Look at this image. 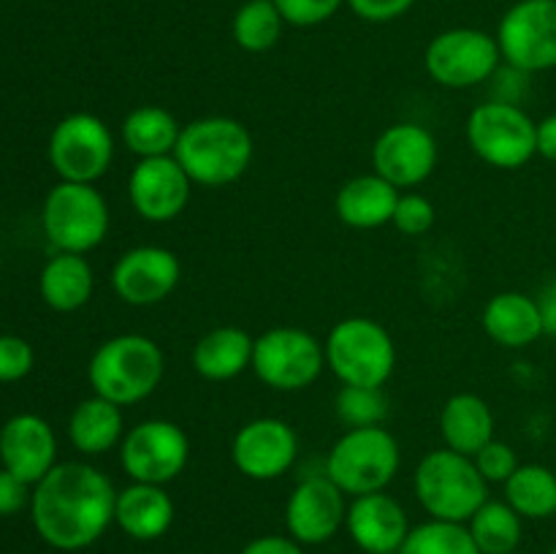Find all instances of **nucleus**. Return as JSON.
<instances>
[{
    "instance_id": "ea45409f",
    "label": "nucleus",
    "mask_w": 556,
    "mask_h": 554,
    "mask_svg": "<svg viewBox=\"0 0 556 554\" xmlns=\"http://www.w3.org/2000/svg\"><path fill=\"white\" fill-rule=\"evenodd\" d=\"M242 554H304V546L291 536H258L244 543Z\"/></svg>"
},
{
    "instance_id": "5701e85b",
    "label": "nucleus",
    "mask_w": 556,
    "mask_h": 554,
    "mask_svg": "<svg viewBox=\"0 0 556 554\" xmlns=\"http://www.w3.org/2000/svg\"><path fill=\"white\" fill-rule=\"evenodd\" d=\"M402 190L394 188L380 174H358L351 177L334 196V212L348 228L372 231L394 221L396 201Z\"/></svg>"
},
{
    "instance_id": "1a4fd4ad",
    "label": "nucleus",
    "mask_w": 556,
    "mask_h": 554,
    "mask_svg": "<svg viewBox=\"0 0 556 554\" xmlns=\"http://www.w3.org/2000/svg\"><path fill=\"white\" fill-rule=\"evenodd\" d=\"M326 367L324 342L299 326H275L255 337L253 373L275 391L309 389Z\"/></svg>"
},
{
    "instance_id": "cd10ccee",
    "label": "nucleus",
    "mask_w": 556,
    "mask_h": 554,
    "mask_svg": "<svg viewBox=\"0 0 556 554\" xmlns=\"http://www.w3.org/2000/svg\"><path fill=\"white\" fill-rule=\"evenodd\" d=\"M119 134H123L125 147L136 158H163L174 155L182 125L168 109L155 106V103H141L125 114Z\"/></svg>"
},
{
    "instance_id": "bb28decb",
    "label": "nucleus",
    "mask_w": 556,
    "mask_h": 554,
    "mask_svg": "<svg viewBox=\"0 0 556 554\" xmlns=\"http://www.w3.org/2000/svg\"><path fill=\"white\" fill-rule=\"evenodd\" d=\"M125 432L128 429H125L123 407L103 396H87L71 411L68 440L79 454L101 456L106 451L119 449Z\"/></svg>"
},
{
    "instance_id": "20e7f679",
    "label": "nucleus",
    "mask_w": 556,
    "mask_h": 554,
    "mask_svg": "<svg viewBox=\"0 0 556 554\" xmlns=\"http://www.w3.org/2000/svg\"><path fill=\"white\" fill-rule=\"evenodd\" d=\"M413 492L429 519L467 525L489 500V483L472 456L443 445L421 456L413 473Z\"/></svg>"
},
{
    "instance_id": "e433bc0d",
    "label": "nucleus",
    "mask_w": 556,
    "mask_h": 554,
    "mask_svg": "<svg viewBox=\"0 0 556 554\" xmlns=\"http://www.w3.org/2000/svg\"><path fill=\"white\" fill-rule=\"evenodd\" d=\"M342 3L345 0H275L286 25L293 27L324 25L342 9Z\"/></svg>"
},
{
    "instance_id": "c756f323",
    "label": "nucleus",
    "mask_w": 556,
    "mask_h": 554,
    "mask_svg": "<svg viewBox=\"0 0 556 554\" xmlns=\"http://www.w3.org/2000/svg\"><path fill=\"white\" fill-rule=\"evenodd\" d=\"M472 541L481 554H510L519 549L525 525L521 516L505 500H486L467 521Z\"/></svg>"
},
{
    "instance_id": "9b49d317",
    "label": "nucleus",
    "mask_w": 556,
    "mask_h": 554,
    "mask_svg": "<svg viewBox=\"0 0 556 554\" xmlns=\"http://www.w3.org/2000/svg\"><path fill=\"white\" fill-rule=\"evenodd\" d=\"M503 65L497 38L478 27H451L438 33L424 52V68L448 90H470V87L492 81Z\"/></svg>"
},
{
    "instance_id": "72a5a7b5",
    "label": "nucleus",
    "mask_w": 556,
    "mask_h": 554,
    "mask_svg": "<svg viewBox=\"0 0 556 554\" xmlns=\"http://www.w3.org/2000/svg\"><path fill=\"white\" fill-rule=\"evenodd\" d=\"M391 226L405 237H424L434 226V204L421 193H402Z\"/></svg>"
},
{
    "instance_id": "f3484780",
    "label": "nucleus",
    "mask_w": 556,
    "mask_h": 554,
    "mask_svg": "<svg viewBox=\"0 0 556 554\" xmlns=\"http://www.w3.org/2000/svg\"><path fill=\"white\" fill-rule=\"evenodd\" d=\"M438 139L418 123H394L375 139L372 168L394 188L410 190L438 168Z\"/></svg>"
},
{
    "instance_id": "58836bf2",
    "label": "nucleus",
    "mask_w": 556,
    "mask_h": 554,
    "mask_svg": "<svg viewBox=\"0 0 556 554\" xmlns=\"http://www.w3.org/2000/svg\"><path fill=\"white\" fill-rule=\"evenodd\" d=\"M33 487L27 481H22L20 476L9 473L5 467H0V516H14L20 514L25 505H30Z\"/></svg>"
},
{
    "instance_id": "393cba45",
    "label": "nucleus",
    "mask_w": 556,
    "mask_h": 554,
    "mask_svg": "<svg viewBox=\"0 0 556 554\" xmlns=\"http://www.w3.org/2000/svg\"><path fill=\"white\" fill-rule=\"evenodd\" d=\"M440 435H443L445 449L476 456L489 440H494L492 405L472 391L448 396L440 411Z\"/></svg>"
},
{
    "instance_id": "a878e982",
    "label": "nucleus",
    "mask_w": 556,
    "mask_h": 554,
    "mask_svg": "<svg viewBox=\"0 0 556 554\" xmlns=\"http://www.w3.org/2000/svg\"><path fill=\"white\" fill-rule=\"evenodd\" d=\"M38 291L54 313H76L96 291V272L79 253H54L38 275Z\"/></svg>"
},
{
    "instance_id": "f704fd0d",
    "label": "nucleus",
    "mask_w": 556,
    "mask_h": 554,
    "mask_svg": "<svg viewBox=\"0 0 556 554\" xmlns=\"http://www.w3.org/2000/svg\"><path fill=\"white\" fill-rule=\"evenodd\" d=\"M472 459H476L478 473L486 478V483H505L516 470H519V465H521L519 454H516L514 445L505 443V440H497V438L489 440V443L483 445V449L478 451Z\"/></svg>"
},
{
    "instance_id": "f8f14e48",
    "label": "nucleus",
    "mask_w": 556,
    "mask_h": 554,
    "mask_svg": "<svg viewBox=\"0 0 556 554\" xmlns=\"http://www.w3.org/2000/svg\"><path fill=\"white\" fill-rule=\"evenodd\" d=\"M119 467L130 481L166 483L177 481L190 462V438L168 418H147L134 424L119 443Z\"/></svg>"
},
{
    "instance_id": "37998d69",
    "label": "nucleus",
    "mask_w": 556,
    "mask_h": 554,
    "mask_svg": "<svg viewBox=\"0 0 556 554\" xmlns=\"http://www.w3.org/2000/svg\"><path fill=\"white\" fill-rule=\"evenodd\" d=\"M510 554H525V552H519V549H516V552H510Z\"/></svg>"
},
{
    "instance_id": "4c0bfd02",
    "label": "nucleus",
    "mask_w": 556,
    "mask_h": 554,
    "mask_svg": "<svg viewBox=\"0 0 556 554\" xmlns=\"http://www.w3.org/2000/svg\"><path fill=\"white\" fill-rule=\"evenodd\" d=\"M353 14L364 22H394L416 5V0H348Z\"/></svg>"
},
{
    "instance_id": "f03ea898",
    "label": "nucleus",
    "mask_w": 556,
    "mask_h": 554,
    "mask_svg": "<svg viewBox=\"0 0 556 554\" xmlns=\"http://www.w3.org/2000/svg\"><path fill=\"white\" fill-rule=\"evenodd\" d=\"M255 155L248 125L226 114H206L182 125L174 158L193 185L226 188L244 177Z\"/></svg>"
},
{
    "instance_id": "f257e3e1",
    "label": "nucleus",
    "mask_w": 556,
    "mask_h": 554,
    "mask_svg": "<svg viewBox=\"0 0 556 554\" xmlns=\"http://www.w3.org/2000/svg\"><path fill=\"white\" fill-rule=\"evenodd\" d=\"M117 489L90 462H58L33 487L30 519L43 543L60 552L92 546L114 525Z\"/></svg>"
},
{
    "instance_id": "7c9ffc66",
    "label": "nucleus",
    "mask_w": 556,
    "mask_h": 554,
    "mask_svg": "<svg viewBox=\"0 0 556 554\" xmlns=\"http://www.w3.org/2000/svg\"><path fill=\"white\" fill-rule=\"evenodd\" d=\"M286 20L277 11L275 0H248L237 9L231 22V36L239 49L250 54L269 52L282 38Z\"/></svg>"
},
{
    "instance_id": "c9c22d12",
    "label": "nucleus",
    "mask_w": 556,
    "mask_h": 554,
    "mask_svg": "<svg viewBox=\"0 0 556 554\" xmlns=\"http://www.w3.org/2000/svg\"><path fill=\"white\" fill-rule=\"evenodd\" d=\"M36 364L33 345L20 335H0V383H16L27 378Z\"/></svg>"
},
{
    "instance_id": "ddd939ff",
    "label": "nucleus",
    "mask_w": 556,
    "mask_h": 554,
    "mask_svg": "<svg viewBox=\"0 0 556 554\" xmlns=\"http://www.w3.org/2000/svg\"><path fill=\"white\" fill-rule=\"evenodd\" d=\"M494 38L505 65L525 74L556 68V0H519L505 11Z\"/></svg>"
},
{
    "instance_id": "4468645a",
    "label": "nucleus",
    "mask_w": 556,
    "mask_h": 554,
    "mask_svg": "<svg viewBox=\"0 0 556 554\" xmlns=\"http://www.w3.org/2000/svg\"><path fill=\"white\" fill-rule=\"evenodd\" d=\"M182 264L163 244H136L112 266V291L130 307H152L177 291Z\"/></svg>"
},
{
    "instance_id": "9d476101",
    "label": "nucleus",
    "mask_w": 556,
    "mask_h": 554,
    "mask_svg": "<svg viewBox=\"0 0 556 554\" xmlns=\"http://www.w3.org/2000/svg\"><path fill=\"white\" fill-rule=\"evenodd\" d=\"M47 155L58 179L96 185L114 161V134L98 114L74 112L52 128Z\"/></svg>"
},
{
    "instance_id": "dca6fc26",
    "label": "nucleus",
    "mask_w": 556,
    "mask_h": 554,
    "mask_svg": "<svg viewBox=\"0 0 556 554\" xmlns=\"http://www.w3.org/2000/svg\"><path fill=\"white\" fill-rule=\"evenodd\" d=\"M348 494L326 473L304 476L286 503L288 536L302 546L331 541L345 527Z\"/></svg>"
},
{
    "instance_id": "2eb2a0df",
    "label": "nucleus",
    "mask_w": 556,
    "mask_h": 554,
    "mask_svg": "<svg viewBox=\"0 0 556 554\" xmlns=\"http://www.w3.org/2000/svg\"><path fill=\"white\" fill-rule=\"evenodd\" d=\"M299 459V435L288 421L261 416L242 424L231 440V462L250 481H275Z\"/></svg>"
},
{
    "instance_id": "79ce46f5",
    "label": "nucleus",
    "mask_w": 556,
    "mask_h": 554,
    "mask_svg": "<svg viewBox=\"0 0 556 554\" xmlns=\"http://www.w3.org/2000/svg\"><path fill=\"white\" fill-rule=\"evenodd\" d=\"M538 155L556 163V114H548L538 123Z\"/></svg>"
},
{
    "instance_id": "412c9836",
    "label": "nucleus",
    "mask_w": 556,
    "mask_h": 554,
    "mask_svg": "<svg viewBox=\"0 0 556 554\" xmlns=\"http://www.w3.org/2000/svg\"><path fill=\"white\" fill-rule=\"evenodd\" d=\"M483 331L500 348H530L546 335L538 299L521 291H500L486 302L481 315Z\"/></svg>"
},
{
    "instance_id": "aec40b11",
    "label": "nucleus",
    "mask_w": 556,
    "mask_h": 554,
    "mask_svg": "<svg viewBox=\"0 0 556 554\" xmlns=\"http://www.w3.org/2000/svg\"><path fill=\"white\" fill-rule=\"evenodd\" d=\"M345 530L364 554H391L400 552L413 527L400 500L389 492H372L348 503Z\"/></svg>"
},
{
    "instance_id": "473e14b6",
    "label": "nucleus",
    "mask_w": 556,
    "mask_h": 554,
    "mask_svg": "<svg viewBox=\"0 0 556 554\" xmlns=\"http://www.w3.org/2000/svg\"><path fill=\"white\" fill-rule=\"evenodd\" d=\"M334 413L340 424L348 429L380 427L389 416V400L383 389H369V386H342L334 396Z\"/></svg>"
},
{
    "instance_id": "6e6552de",
    "label": "nucleus",
    "mask_w": 556,
    "mask_h": 554,
    "mask_svg": "<svg viewBox=\"0 0 556 554\" xmlns=\"http://www.w3.org/2000/svg\"><path fill=\"white\" fill-rule=\"evenodd\" d=\"M109 223V204L96 185L60 179L43 199L41 228L58 253L87 255L106 239Z\"/></svg>"
},
{
    "instance_id": "a18cd8bd",
    "label": "nucleus",
    "mask_w": 556,
    "mask_h": 554,
    "mask_svg": "<svg viewBox=\"0 0 556 554\" xmlns=\"http://www.w3.org/2000/svg\"><path fill=\"white\" fill-rule=\"evenodd\" d=\"M391 554H400V552H391Z\"/></svg>"
},
{
    "instance_id": "b1692460",
    "label": "nucleus",
    "mask_w": 556,
    "mask_h": 554,
    "mask_svg": "<svg viewBox=\"0 0 556 554\" xmlns=\"http://www.w3.org/2000/svg\"><path fill=\"white\" fill-rule=\"evenodd\" d=\"M255 337L239 326H215L199 337L190 353L195 373L212 383L233 380L253 369Z\"/></svg>"
},
{
    "instance_id": "a19ab883",
    "label": "nucleus",
    "mask_w": 556,
    "mask_h": 554,
    "mask_svg": "<svg viewBox=\"0 0 556 554\" xmlns=\"http://www.w3.org/2000/svg\"><path fill=\"white\" fill-rule=\"evenodd\" d=\"M535 299L543 315V329H546V335L556 337V277L541 288V293Z\"/></svg>"
},
{
    "instance_id": "423d86ee",
    "label": "nucleus",
    "mask_w": 556,
    "mask_h": 554,
    "mask_svg": "<svg viewBox=\"0 0 556 554\" xmlns=\"http://www.w3.org/2000/svg\"><path fill=\"white\" fill-rule=\"evenodd\" d=\"M402 467L400 440L380 427L345 429L326 454L324 473L348 494L386 492Z\"/></svg>"
},
{
    "instance_id": "2f4dec72",
    "label": "nucleus",
    "mask_w": 556,
    "mask_h": 554,
    "mask_svg": "<svg viewBox=\"0 0 556 554\" xmlns=\"http://www.w3.org/2000/svg\"><path fill=\"white\" fill-rule=\"evenodd\" d=\"M400 554H481L467 525L429 519L416 525L402 543Z\"/></svg>"
},
{
    "instance_id": "0eeeda50",
    "label": "nucleus",
    "mask_w": 556,
    "mask_h": 554,
    "mask_svg": "<svg viewBox=\"0 0 556 554\" xmlns=\"http://www.w3.org/2000/svg\"><path fill=\"white\" fill-rule=\"evenodd\" d=\"M467 147L486 166L516 172L538 155V123L521 103L483 101L467 114Z\"/></svg>"
},
{
    "instance_id": "c03bdc74",
    "label": "nucleus",
    "mask_w": 556,
    "mask_h": 554,
    "mask_svg": "<svg viewBox=\"0 0 556 554\" xmlns=\"http://www.w3.org/2000/svg\"><path fill=\"white\" fill-rule=\"evenodd\" d=\"M548 554H556V546H554V549H552V552H548Z\"/></svg>"
},
{
    "instance_id": "4be33fe9",
    "label": "nucleus",
    "mask_w": 556,
    "mask_h": 554,
    "mask_svg": "<svg viewBox=\"0 0 556 554\" xmlns=\"http://www.w3.org/2000/svg\"><path fill=\"white\" fill-rule=\"evenodd\" d=\"M114 525L134 541H157L174 525V500L166 487L130 481L117 489Z\"/></svg>"
},
{
    "instance_id": "a211bd4d",
    "label": "nucleus",
    "mask_w": 556,
    "mask_h": 554,
    "mask_svg": "<svg viewBox=\"0 0 556 554\" xmlns=\"http://www.w3.org/2000/svg\"><path fill=\"white\" fill-rule=\"evenodd\" d=\"M193 179L174 155L139 158L128 174V201L147 223H172L188 206Z\"/></svg>"
},
{
    "instance_id": "c85d7f7f",
    "label": "nucleus",
    "mask_w": 556,
    "mask_h": 554,
    "mask_svg": "<svg viewBox=\"0 0 556 554\" xmlns=\"http://www.w3.org/2000/svg\"><path fill=\"white\" fill-rule=\"evenodd\" d=\"M505 503L521 519H548L556 514V470L546 465H519V470L503 483Z\"/></svg>"
},
{
    "instance_id": "39448f33",
    "label": "nucleus",
    "mask_w": 556,
    "mask_h": 554,
    "mask_svg": "<svg viewBox=\"0 0 556 554\" xmlns=\"http://www.w3.org/2000/svg\"><path fill=\"white\" fill-rule=\"evenodd\" d=\"M326 367L342 386L383 389L396 369V345L380 320L351 315L331 326L324 342Z\"/></svg>"
},
{
    "instance_id": "7ed1b4c3",
    "label": "nucleus",
    "mask_w": 556,
    "mask_h": 554,
    "mask_svg": "<svg viewBox=\"0 0 556 554\" xmlns=\"http://www.w3.org/2000/svg\"><path fill=\"white\" fill-rule=\"evenodd\" d=\"M166 375V356L152 337L125 331L103 340L87 364L92 394L130 407L152 396Z\"/></svg>"
},
{
    "instance_id": "6ab92c4d",
    "label": "nucleus",
    "mask_w": 556,
    "mask_h": 554,
    "mask_svg": "<svg viewBox=\"0 0 556 554\" xmlns=\"http://www.w3.org/2000/svg\"><path fill=\"white\" fill-rule=\"evenodd\" d=\"M58 465V435L47 418L16 413L0 427V467L36 487Z\"/></svg>"
}]
</instances>
